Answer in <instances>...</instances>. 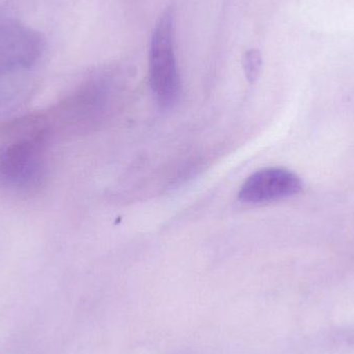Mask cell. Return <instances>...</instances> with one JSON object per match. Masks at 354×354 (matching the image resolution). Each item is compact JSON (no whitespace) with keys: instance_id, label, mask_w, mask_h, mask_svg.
<instances>
[{"instance_id":"cell-3","label":"cell","mask_w":354,"mask_h":354,"mask_svg":"<svg viewBox=\"0 0 354 354\" xmlns=\"http://www.w3.org/2000/svg\"><path fill=\"white\" fill-rule=\"evenodd\" d=\"M303 189V180L295 172L285 168H266L245 179L239 199L243 203H268L293 197Z\"/></svg>"},{"instance_id":"cell-4","label":"cell","mask_w":354,"mask_h":354,"mask_svg":"<svg viewBox=\"0 0 354 354\" xmlns=\"http://www.w3.org/2000/svg\"><path fill=\"white\" fill-rule=\"evenodd\" d=\"M261 64V54L258 50H251L245 54L243 68H245V76L250 82H254L259 76Z\"/></svg>"},{"instance_id":"cell-2","label":"cell","mask_w":354,"mask_h":354,"mask_svg":"<svg viewBox=\"0 0 354 354\" xmlns=\"http://www.w3.org/2000/svg\"><path fill=\"white\" fill-rule=\"evenodd\" d=\"M149 79L158 104L172 108L181 93L180 78L174 51V21L171 10H165L156 24L149 50Z\"/></svg>"},{"instance_id":"cell-1","label":"cell","mask_w":354,"mask_h":354,"mask_svg":"<svg viewBox=\"0 0 354 354\" xmlns=\"http://www.w3.org/2000/svg\"><path fill=\"white\" fill-rule=\"evenodd\" d=\"M50 135L43 115L16 120L0 130V187L19 194L41 187Z\"/></svg>"}]
</instances>
